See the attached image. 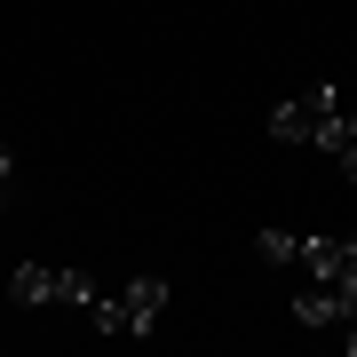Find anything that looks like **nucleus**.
I'll return each mask as SVG.
<instances>
[{
	"label": "nucleus",
	"mask_w": 357,
	"mask_h": 357,
	"mask_svg": "<svg viewBox=\"0 0 357 357\" xmlns=\"http://www.w3.org/2000/svg\"><path fill=\"white\" fill-rule=\"evenodd\" d=\"M159 310H167V278H135V286H119V294H88L96 333H128V342L159 326Z\"/></svg>",
	"instance_id": "obj_1"
},
{
	"label": "nucleus",
	"mask_w": 357,
	"mask_h": 357,
	"mask_svg": "<svg viewBox=\"0 0 357 357\" xmlns=\"http://www.w3.org/2000/svg\"><path fill=\"white\" fill-rule=\"evenodd\" d=\"M8 294H16V302H32V310H56V302L88 310L96 278H88V270H48V262H24V270H8Z\"/></svg>",
	"instance_id": "obj_2"
},
{
	"label": "nucleus",
	"mask_w": 357,
	"mask_h": 357,
	"mask_svg": "<svg viewBox=\"0 0 357 357\" xmlns=\"http://www.w3.org/2000/svg\"><path fill=\"white\" fill-rule=\"evenodd\" d=\"M342 112V96L333 88H302V96H286L278 112H270V143H318V128Z\"/></svg>",
	"instance_id": "obj_3"
},
{
	"label": "nucleus",
	"mask_w": 357,
	"mask_h": 357,
	"mask_svg": "<svg viewBox=\"0 0 357 357\" xmlns=\"http://www.w3.org/2000/svg\"><path fill=\"white\" fill-rule=\"evenodd\" d=\"M302 262L318 270V286H357V238H302Z\"/></svg>",
	"instance_id": "obj_4"
},
{
	"label": "nucleus",
	"mask_w": 357,
	"mask_h": 357,
	"mask_svg": "<svg viewBox=\"0 0 357 357\" xmlns=\"http://www.w3.org/2000/svg\"><path fill=\"white\" fill-rule=\"evenodd\" d=\"M294 318L302 326H349L357 318V286H310V294H294Z\"/></svg>",
	"instance_id": "obj_5"
},
{
	"label": "nucleus",
	"mask_w": 357,
	"mask_h": 357,
	"mask_svg": "<svg viewBox=\"0 0 357 357\" xmlns=\"http://www.w3.org/2000/svg\"><path fill=\"white\" fill-rule=\"evenodd\" d=\"M318 151L357 183V112H333V119H326V128H318Z\"/></svg>",
	"instance_id": "obj_6"
},
{
	"label": "nucleus",
	"mask_w": 357,
	"mask_h": 357,
	"mask_svg": "<svg viewBox=\"0 0 357 357\" xmlns=\"http://www.w3.org/2000/svg\"><path fill=\"white\" fill-rule=\"evenodd\" d=\"M262 262H302V238H294V230H262Z\"/></svg>",
	"instance_id": "obj_7"
},
{
	"label": "nucleus",
	"mask_w": 357,
	"mask_h": 357,
	"mask_svg": "<svg viewBox=\"0 0 357 357\" xmlns=\"http://www.w3.org/2000/svg\"><path fill=\"white\" fill-rule=\"evenodd\" d=\"M8 167H16V159H8V143H0V183H8Z\"/></svg>",
	"instance_id": "obj_8"
},
{
	"label": "nucleus",
	"mask_w": 357,
	"mask_h": 357,
	"mask_svg": "<svg viewBox=\"0 0 357 357\" xmlns=\"http://www.w3.org/2000/svg\"><path fill=\"white\" fill-rule=\"evenodd\" d=\"M342 342H349V357H357V318H349V333H342Z\"/></svg>",
	"instance_id": "obj_9"
},
{
	"label": "nucleus",
	"mask_w": 357,
	"mask_h": 357,
	"mask_svg": "<svg viewBox=\"0 0 357 357\" xmlns=\"http://www.w3.org/2000/svg\"><path fill=\"white\" fill-rule=\"evenodd\" d=\"M0 215H8V183H0Z\"/></svg>",
	"instance_id": "obj_10"
}]
</instances>
